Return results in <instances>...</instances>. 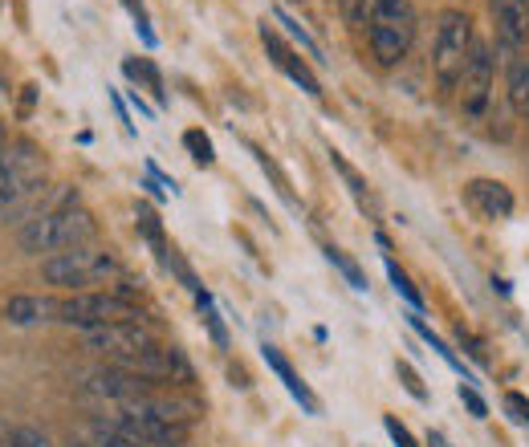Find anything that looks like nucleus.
<instances>
[{
    "label": "nucleus",
    "instance_id": "obj_26",
    "mask_svg": "<svg viewBox=\"0 0 529 447\" xmlns=\"http://www.w3.org/2000/svg\"><path fill=\"white\" fill-rule=\"evenodd\" d=\"M273 17H277V21H281V25L289 29V37H298V41H302V49H306V53H310V57L318 61V66H322V61H326V57H322V49L314 45V37H310V33L302 29V21H293V17H289V13H281V9H277Z\"/></svg>",
    "mask_w": 529,
    "mask_h": 447
},
{
    "label": "nucleus",
    "instance_id": "obj_3",
    "mask_svg": "<svg viewBox=\"0 0 529 447\" xmlns=\"http://www.w3.org/2000/svg\"><path fill=\"white\" fill-rule=\"evenodd\" d=\"M477 45V33H473V17L464 9H444L436 17V37H432V78L436 86L448 94L460 86V74L468 66V53Z\"/></svg>",
    "mask_w": 529,
    "mask_h": 447
},
{
    "label": "nucleus",
    "instance_id": "obj_9",
    "mask_svg": "<svg viewBox=\"0 0 529 447\" xmlns=\"http://www.w3.org/2000/svg\"><path fill=\"white\" fill-rule=\"evenodd\" d=\"M86 391L98 395V399H110V403L127 407V403H143L147 395H155V382L110 362V366H98V370L86 374Z\"/></svg>",
    "mask_w": 529,
    "mask_h": 447
},
{
    "label": "nucleus",
    "instance_id": "obj_24",
    "mask_svg": "<svg viewBox=\"0 0 529 447\" xmlns=\"http://www.w3.org/2000/svg\"><path fill=\"white\" fill-rule=\"evenodd\" d=\"M334 5H338L342 21H346L350 29H363V25L371 21V5H375V0H334Z\"/></svg>",
    "mask_w": 529,
    "mask_h": 447
},
{
    "label": "nucleus",
    "instance_id": "obj_15",
    "mask_svg": "<svg viewBox=\"0 0 529 447\" xmlns=\"http://www.w3.org/2000/svg\"><path fill=\"white\" fill-rule=\"evenodd\" d=\"M505 98L513 114H529V53H517L513 61H505Z\"/></svg>",
    "mask_w": 529,
    "mask_h": 447
},
{
    "label": "nucleus",
    "instance_id": "obj_21",
    "mask_svg": "<svg viewBox=\"0 0 529 447\" xmlns=\"http://www.w3.org/2000/svg\"><path fill=\"white\" fill-rule=\"evenodd\" d=\"M196 305H200V317H204V326H208L212 342H216L220 350H228V330H224L220 313H216V301H212V293H196Z\"/></svg>",
    "mask_w": 529,
    "mask_h": 447
},
{
    "label": "nucleus",
    "instance_id": "obj_16",
    "mask_svg": "<svg viewBox=\"0 0 529 447\" xmlns=\"http://www.w3.org/2000/svg\"><path fill=\"white\" fill-rule=\"evenodd\" d=\"M330 163H334V167H338V175L346 179V187H350V196H355V200H359V208L375 216V200H371V187H367V179H363V175H359L355 167H350V163L342 159V151H330Z\"/></svg>",
    "mask_w": 529,
    "mask_h": 447
},
{
    "label": "nucleus",
    "instance_id": "obj_18",
    "mask_svg": "<svg viewBox=\"0 0 529 447\" xmlns=\"http://www.w3.org/2000/svg\"><path fill=\"white\" fill-rule=\"evenodd\" d=\"M411 330H416V334H420V338H424V342H428V346H432V350H436V354H440V358H444V362H448V366H452L456 374H464V382H473V374L464 370V362L456 358V350H452V346H448L444 338H436V334H432V330L424 326V317H416V313H411Z\"/></svg>",
    "mask_w": 529,
    "mask_h": 447
},
{
    "label": "nucleus",
    "instance_id": "obj_14",
    "mask_svg": "<svg viewBox=\"0 0 529 447\" xmlns=\"http://www.w3.org/2000/svg\"><path fill=\"white\" fill-rule=\"evenodd\" d=\"M5 317L13 326H37V322H57V297H33V293H17L5 305Z\"/></svg>",
    "mask_w": 529,
    "mask_h": 447
},
{
    "label": "nucleus",
    "instance_id": "obj_25",
    "mask_svg": "<svg viewBox=\"0 0 529 447\" xmlns=\"http://www.w3.org/2000/svg\"><path fill=\"white\" fill-rule=\"evenodd\" d=\"M395 374H399V382H403V391L416 399V403H428V387H424V378L416 374V366L411 362H395Z\"/></svg>",
    "mask_w": 529,
    "mask_h": 447
},
{
    "label": "nucleus",
    "instance_id": "obj_13",
    "mask_svg": "<svg viewBox=\"0 0 529 447\" xmlns=\"http://www.w3.org/2000/svg\"><path fill=\"white\" fill-rule=\"evenodd\" d=\"M261 354H265L269 370H273V374H277V378L285 382V391H289L293 399H298V403H302V407H306L310 415H322V403H318V395H314V391L306 387V382L298 378V370L289 366V358H285V354H281V350H277L273 342H265V346H261Z\"/></svg>",
    "mask_w": 529,
    "mask_h": 447
},
{
    "label": "nucleus",
    "instance_id": "obj_11",
    "mask_svg": "<svg viewBox=\"0 0 529 447\" xmlns=\"http://www.w3.org/2000/svg\"><path fill=\"white\" fill-rule=\"evenodd\" d=\"M464 204L473 208L481 220L497 224V220H509L513 216V191L501 183V179H468L464 183Z\"/></svg>",
    "mask_w": 529,
    "mask_h": 447
},
{
    "label": "nucleus",
    "instance_id": "obj_34",
    "mask_svg": "<svg viewBox=\"0 0 529 447\" xmlns=\"http://www.w3.org/2000/svg\"><path fill=\"white\" fill-rule=\"evenodd\" d=\"M131 102H135V110H139L143 118H155V110H151V106H147V102L139 98V90H131Z\"/></svg>",
    "mask_w": 529,
    "mask_h": 447
},
{
    "label": "nucleus",
    "instance_id": "obj_19",
    "mask_svg": "<svg viewBox=\"0 0 529 447\" xmlns=\"http://www.w3.org/2000/svg\"><path fill=\"white\" fill-rule=\"evenodd\" d=\"M123 74H127L131 82H147V90L155 94V102H163V98H167V94H163V78H159V70L151 66L147 57H139V61H135V57H131V61H123Z\"/></svg>",
    "mask_w": 529,
    "mask_h": 447
},
{
    "label": "nucleus",
    "instance_id": "obj_39",
    "mask_svg": "<svg viewBox=\"0 0 529 447\" xmlns=\"http://www.w3.org/2000/svg\"><path fill=\"white\" fill-rule=\"evenodd\" d=\"M525 135H529V114H525Z\"/></svg>",
    "mask_w": 529,
    "mask_h": 447
},
{
    "label": "nucleus",
    "instance_id": "obj_31",
    "mask_svg": "<svg viewBox=\"0 0 529 447\" xmlns=\"http://www.w3.org/2000/svg\"><path fill=\"white\" fill-rule=\"evenodd\" d=\"M383 427H387V435H391V443H395V447H420V443H416V435H411V431H407L395 415H383Z\"/></svg>",
    "mask_w": 529,
    "mask_h": 447
},
{
    "label": "nucleus",
    "instance_id": "obj_4",
    "mask_svg": "<svg viewBox=\"0 0 529 447\" xmlns=\"http://www.w3.org/2000/svg\"><path fill=\"white\" fill-rule=\"evenodd\" d=\"M41 277L57 289H78L86 293V285H102V281H123V265L110 257V252H94V248H70V252H53L41 261Z\"/></svg>",
    "mask_w": 529,
    "mask_h": 447
},
{
    "label": "nucleus",
    "instance_id": "obj_37",
    "mask_svg": "<svg viewBox=\"0 0 529 447\" xmlns=\"http://www.w3.org/2000/svg\"><path fill=\"white\" fill-rule=\"evenodd\" d=\"M9 147V131H5V122H0V151Z\"/></svg>",
    "mask_w": 529,
    "mask_h": 447
},
{
    "label": "nucleus",
    "instance_id": "obj_32",
    "mask_svg": "<svg viewBox=\"0 0 529 447\" xmlns=\"http://www.w3.org/2000/svg\"><path fill=\"white\" fill-rule=\"evenodd\" d=\"M9 443H13V447H49V439H45L37 427H13Z\"/></svg>",
    "mask_w": 529,
    "mask_h": 447
},
{
    "label": "nucleus",
    "instance_id": "obj_2",
    "mask_svg": "<svg viewBox=\"0 0 529 447\" xmlns=\"http://www.w3.org/2000/svg\"><path fill=\"white\" fill-rule=\"evenodd\" d=\"M416 25H420V17H416V5H411V0H375L371 5L367 37H371V53L383 70H395L411 53Z\"/></svg>",
    "mask_w": 529,
    "mask_h": 447
},
{
    "label": "nucleus",
    "instance_id": "obj_8",
    "mask_svg": "<svg viewBox=\"0 0 529 447\" xmlns=\"http://www.w3.org/2000/svg\"><path fill=\"white\" fill-rule=\"evenodd\" d=\"M82 346L94 350V354H110L114 362H119V358H131V354L155 346V334L143 322H110V326L82 330Z\"/></svg>",
    "mask_w": 529,
    "mask_h": 447
},
{
    "label": "nucleus",
    "instance_id": "obj_27",
    "mask_svg": "<svg viewBox=\"0 0 529 447\" xmlns=\"http://www.w3.org/2000/svg\"><path fill=\"white\" fill-rule=\"evenodd\" d=\"M123 9L135 17V33L143 37V45L147 49H155V33H151V17H147V5L143 0H123Z\"/></svg>",
    "mask_w": 529,
    "mask_h": 447
},
{
    "label": "nucleus",
    "instance_id": "obj_23",
    "mask_svg": "<svg viewBox=\"0 0 529 447\" xmlns=\"http://www.w3.org/2000/svg\"><path fill=\"white\" fill-rule=\"evenodd\" d=\"M184 147H188V155H192L200 167H212V163H216V147H212V139L200 131V126L184 131Z\"/></svg>",
    "mask_w": 529,
    "mask_h": 447
},
{
    "label": "nucleus",
    "instance_id": "obj_29",
    "mask_svg": "<svg viewBox=\"0 0 529 447\" xmlns=\"http://www.w3.org/2000/svg\"><path fill=\"white\" fill-rule=\"evenodd\" d=\"M456 395H460V403L468 407V415H473V419H489V403L481 399V391L473 387V382H460Z\"/></svg>",
    "mask_w": 529,
    "mask_h": 447
},
{
    "label": "nucleus",
    "instance_id": "obj_12",
    "mask_svg": "<svg viewBox=\"0 0 529 447\" xmlns=\"http://www.w3.org/2000/svg\"><path fill=\"white\" fill-rule=\"evenodd\" d=\"M261 41H265V49H269V61H273V66H277V70H281V74H285L289 82H298V86H302V90H306L310 98H318V94H322V86H318L314 70H310L306 61H302L298 53H293V49H289V45L281 41V33H277V29L269 25V21L261 25Z\"/></svg>",
    "mask_w": 529,
    "mask_h": 447
},
{
    "label": "nucleus",
    "instance_id": "obj_20",
    "mask_svg": "<svg viewBox=\"0 0 529 447\" xmlns=\"http://www.w3.org/2000/svg\"><path fill=\"white\" fill-rule=\"evenodd\" d=\"M322 252H326V261H330V265H334V269H338V273H342V277L350 281V289H359V293H367V273H363V269H359L355 261H350V257H346V252H342V248H334V244H326Z\"/></svg>",
    "mask_w": 529,
    "mask_h": 447
},
{
    "label": "nucleus",
    "instance_id": "obj_40",
    "mask_svg": "<svg viewBox=\"0 0 529 447\" xmlns=\"http://www.w3.org/2000/svg\"><path fill=\"white\" fill-rule=\"evenodd\" d=\"M5 447H13V443H5Z\"/></svg>",
    "mask_w": 529,
    "mask_h": 447
},
{
    "label": "nucleus",
    "instance_id": "obj_10",
    "mask_svg": "<svg viewBox=\"0 0 529 447\" xmlns=\"http://www.w3.org/2000/svg\"><path fill=\"white\" fill-rule=\"evenodd\" d=\"M493 13V37H497V57L513 61L529 45V0H489Z\"/></svg>",
    "mask_w": 529,
    "mask_h": 447
},
{
    "label": "nucleus",
    "instance_id": "obj_33",
    "mask_svg": "<svg viewBox=\"0 0 529 447\" xmlns=\"http://www.w3.org/2000/svg\"><path fill=\"white\" fill-rule=\"evenodd\" d=\"M456 342H460V350H468V354H473L477 362H485V342H481V338H473V334H468L464 326L456 330Z\"/></svg>",
    "mask_w": 529,
    "mask_h": 447
},
{
    "label": "nucleus",
    "instance_id": "obj_5",
    "mask_svg": "<svg viewBox=\"0 0 529 447\" xmlns=\"http://www.w3.org/2000/svg\"><path fill=\"white\" fill-rule=\"evenodd\" d=\"M45 187V155L33 143H9L0 151V216L29 204Z\"/></svg>",
    "mask_w": 529,
    "mask_h": 447
},
{
    "label": "nucleus",
    "instance_id": "obj_28",
    "mask_svg": "<svg viewBox=\"0 0 529 447\" xmlns=\"http://www.w3.org/2000/svg\"><path fill=\"white\" fill-rule=\"evenodd\" d=\"M253 155H257V163H261V171H265V175L273 179V187H277V196H281V200H285V204L293 208V191H289V183H285V175L277 171V163H273V159H269V155H265L261 147H253Z\"/></svg>",
    "mask_w": 529,
    "mask_h": 447
},
{
    "label": "nucleus",
    "instance_id": "obj_6",
    "mask_svg": "<svg viewBox=\"0 0 529 447\" xmlns=\"http://www.w3.org/2000/svg\"><path fill=\"white\" fill-rule=\"evenodd\" d=\"M57 322L94 330V326H110V322H139V309H135V301H127L119 293H74V297H57Z\"/></svg>",
    "mask_w": 529,
    "mask_h": 447
},
{
    "label": "nucleus",
    "instance_id": "obj_1",
    "mask_svg": "<svg viewBox=\"0 0 529 447\" xmlns=\"http://www.w3.org/2000/svg\"><path fill=\"white\" fill-rule=\"evenodd\" d=\"M98 236V224L86 208L70 204V208H53V212H37L29 216V224L21 228V248L41 257V252H70V248H86Z\"/></svg>",
    "mask_w": 529,
    "mask_h": 447
},
{
    "label": "nucleus",
    "instance_id": "obj_22",
    "mask_svg": "<svg viewBox=\"0 0 529 447\" xmlns=\"http://www.w3.org/2000/svg\"><path fill=\"white\" fill-rule=\"evenodd\" d=\"M387 277H391V285H395V293H399V297H403V301H407L411 309H416V313L424 309V293H420L416 285H411V277H407V273H403V269H399V265H395L391 257H387Z\"/></svg>",
    "mask_w": 529,
    "mask_h": 447
},
{
    "label": "nucleus",
    "instance_id": "obj_38",
    "mask_svg": "<svg viewBox=\"0 0 529 447\" xmlns=\"http://www.w3.org/2000/svg\"><path fill=\"white\" fill-rule=\"evenodd\" d=\"M70 447H98V443H94V439H74Z\"/></svg>",
    "mask_w": 529,
    "mask_h": 447
},
{
    "label": "nucleus",
    "instance_id": "obj_35",
    "mask_svg": "<svg viewBox=\"0 0 529 447\" xmlns=\"http://www.w3.org/2000/svg\"><path fill=\"white\" fill-rule=\"evenodd\" d=\"M139 187H147V196H151V200H163V187H159L155 179H143Z\"/></svg>",
    "mask_w": 529,
    "mask_h": 447
},
{
    "label": "nucleus",
    "instance_id": "obj_30",
    "mask_svg": "<svg viewBox=\"0 0 529 447\" xmlns=\"http://www.w3.org/2000/svg\"><path fill=\"white\" fill-rule=\"evenodd\" d=\"M505 415H509V423L529 427V399L517 395V391H509V395H505Z\"/></svg>",
    "mask_w": 529,
    "mask_h": 447
},
{
    "label": "nucleus",
    "instance_id": "obj_7",
    "mask_svg": "<svg viewBox=\"0 0 529 447\" xmlns=\"http://www.w3.org/2000/svg\"><path fill=\"white\" fill-rule=\"evenodd\" d=\"M493 86H497V57L485 41L473 45L468 53V66L460 74V86H456V98H460V114L464 118H481L493 102Z\"/></svg>",
    "mask_w": 529,
    "mask_h": 447
},
{
    "label": "nucleus",
    "instance_id": "obj_17",
    "mask_svg": "<svg viewBox=\"0 0 529 447\" xmlns=\"http://www.w3.org/2000/svg\"><path fill=\"white\" fill-rule=\"evenodd\" d=\"M135 224H139L143 240H147V244H151V248L159 252V261H163V257H167L171 248H167V240H163V224H159L155 208H151V204H139V208H135Z\"/></svg>",
    "mask_w": 529,
    "mask_h": 447
},
{
    "label": "nucleus",
    "instance_id": "obj_36",
    "mask_svg": "<svg viewBox=\"0 0 529 447\" xmlns=\"http://www.w3.org/2000/svg\"><path fill=\"white\" fill-rule=\"evenodd\" d=\"M428 447H452V443H448L440 431H428Z\"/></svg>",
    "mask_w": 529,
    "mask_h": 447
}]
</instances>
